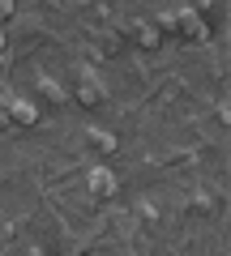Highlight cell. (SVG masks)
I'll return each instance as SVG.
<instances>
[{
    "label": "cell",
    "instance_id": "8992f818",
    "mask_svg": "<svg viewBox=\"0 0 231 256\" xmlns=\"http://www.w3.org/2000/svg\"><path fill=\"white\" fill-rule=\"evenodd\" d=\"M133 38H137L141 47H158V26L154 22H137V26H133Z\"/></svg>",
    "mask_w": 231,
    "mask_h": 256
},
{
    "label": "cell",
    "instance_id": "9c48e42d",
    "mask_svg": "<svg viewBox=\"0 0 231 256\" xmlns=\"http://www.w3.org/2000/svg\"><path fill=\"white\" fill-rule=\"evenodd\" d=\"M13 9H18L13 0H0V18H13Z\"/></svg>",
    "mask_w": 231,
    "mask_h": 256
},
{
    "label": "cell",
    "instance_id": "ba28073f",
    "mask_svg": "<svg viewBox=\"0 0 231 256\" xmlns=\"http://www.w3.org/2000/svg\"><path fill=\"white\" fill-rule=\"evenodd\" d=\"M158 30H180V22H176V13H163V18H158Z\"/></svg>",
    "mask_w": 231,
    "mask_h": 256
},
{
    "label": "cell",
    "instance_id": "7a4b0ae2",
    "mask_svg": "<svg viewBox=\"0 0 231 256\" xmlns=\"http://www.w3.org/2000/svg\"><path fill=\"white\" fill-rule=\"evenodd\" d=\"M103 98H107V90H103L94 77H82V82H77V102H82V107H99Z\"/></svg>",
    "mask_w": 231,
    "mask_h": 256
},
{
    "label": "cell",
    "instance_id": "277c9868",
    "mask_svg": "<svg viewBox=\"0 0 231 256\" xmlns=\"http://www.w3.org/2000/svg\"><path fill=\"white\" fill-rule=\"evenodd\" d=\"M9 116L18 120V124H39V107L30 98H13L9 102Z\"/></svg>",
    "mask_w": 231,
    "mask_h": 256
},
{
    "label": "cell",
    "instance_id": "52a82bcc",
    "mask_svg": "<svg viewBox=\"0 0 231 256\" xmlns=\"http://www.w3.org/2000/svg\"><path fill=\"white\" fill-rule=\"evenodd\" d=\"M39 90H43V94H47L52 102H65V90H60V86H56L52 77H39Z\"/></svg>",
    "mask_w": 231,
    "mask_h": 256
},
{
    "label": "cell",
    "instance_id": "3957f363",
    "mask_svg": "<svg viewBox=\"0 0 231 256\" xmlns=\"http://www.w3.org/2000/svg\"><path fill=\"white\" fill-rule=\"evenodd\" d=\"M90 192L94 196H116V175H111L107 166H94L90 171Z\"/></svg>",
    "mask_w": 231,
    "mask_h": 256
},
{
    "label": "cell",
    "instance_id": "6da1fadb",
    "mask_svg": "<svg viewBox=\"0 0 231 256\" xmlns=\"http://www.w3.org/2000/svg\"><path fill=\"white\" fill-rule=\"evenodd\" d=\"M176 22H180V30H184L188 38H197V43H205V38H210V26L197 18V9H180V13H176Z\"/></svg>",
    "mask_w": 231,
    "mask_h": 256
},
{
    "label": "cell",
    "instance_id": "5b68a950",
    "mask_svg": "<svg viewBox=\"0 0 231 256\" xmlns=\"http://www.w3.org/2000/svg\"><path fill=\"white\" fill-rule=\"evenodd\" d=\"M86 137H90V146L99 150V154H116V137H111L107 128H90Z\"/></svg>",
    "mask_w": 231,
    "mask_h": 256
},
{
    "label": "cell",
    "instance_id": "30bf717a",
    "mask_svg": "<svg viewBox=\"0 0 231 256\" xmlns=\"http://www.w3.org/2000/svg\"><path fill=\"white\" fill-rule=\"evenodd\" d=\"M0 47H5V30H0Z\"/></svg>",
    "mask_w": 231,
    "mask_h": 256
}]
</instances>
